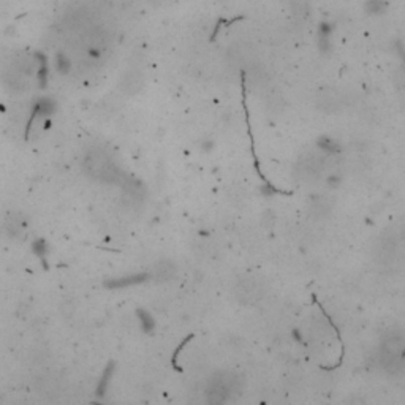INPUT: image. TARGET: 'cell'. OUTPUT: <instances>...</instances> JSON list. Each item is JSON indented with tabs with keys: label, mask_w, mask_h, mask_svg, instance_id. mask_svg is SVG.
I'll list each match as a JSON object with an SVG mask.
<instances>
[{
	"label": "cell",
	"mask_w": 405,
	"mask_h": 405,
	"mask_svg": "<svg viewBox=\"0 0 405 405\" xmlns=\"http://www.w3.org/2000/svg\"><path fill=\"white\" fill-rule=\"evenodd\" d=\"M240 389H242V381L236 374L228 370L215 372L207 381L206 400L211 403H223L233 400L240 394Z\"/></svg>",
	"instance_id": "cell-1"
},
{
	"label": "cell",
	"mask_w": 405,
	"mask_h": 405,
	"mask_svg": "<svg viewBox=\"0 0 405 405\" xmlns=\"http://www.w3.org/2000/svg\"><path fill=\"white\" fill-rule=\"evenodd\" d=\"M380 366L388 374H399L405 369V336L400 333H389L380 344L378 352Z\"/></svg>",
	"instance_id": "cell-2"
},
{
	"label": "cell",
	"mask_w": 405,
	"mask_h": 405,
	"mask_svg": "<svg viewBox=\"0 0 405 405\" xmlns=\"http://www.w3.org/2000/svg\"><path fill=\"white\" fill-rule=\"evenodd\" d=\"M84 168L87 174H91L95 179L106 181V182H117L120 179L119 168L102 149H92L89 154H87Z\"/></svg>",
	"instance_id": "cell-3"
},
{
	"label": "cell",
	"mask_w": 405,
	"mask_h": 405,
	"mask_svg": "<svg viewBox=\"0 0 405 405\" xmlns=\"http://www.w3.org/2000/svg\"><path fill=\"white\" fill-rule=\"evenodd\" d=\"M266 294L265 282L257 276H246L234 285V298L242 305H255Z\"/></svg>",
	"instance_id": "cell-4"
},
{
	"label": "cell",
	"mask_w": 405,
	"mask_h": 405,
	"mask_svg": "<svg viewBox=\"0 0 405 405\" xmlns=\"http://www.w3.org/2000/svg\"><path fill=\"white\" fill-rule=\"evenodd\" d=\"M316 106L320 111L326 114H334L339 113L344 106V98L342 94L333 87H323L320 89L318 95H316Z\"/></svg>",
	"instance_id": "cell-5"
},
{
	"label": "cell",
	"mask_w": 405,
	"mask_h": 405,
	"mask_svg": "<svg viewBox=\"0 0 405 405\" xmlns=\"http://www.w3.org/2000/svg\"><path fill=\"white\" fill-rule=\"evenodd\" d=\"M323 170H325V160L316 154L304 155L298 161V173L301 179H305V181L316 179L323 173Z\"/></svg>",
	"instance_id": "cell-6"
},
{
	"label": "cell",
	"mask_w": 405,
	"mask_h": 405,
	"mask_svg": "<svg viewBox=\"0 0 405 405\" xmlns=\"http://www.w3.org/2000/svg\"><path fill=\"white\" fill-rule=\"evenodd\" d=\"M334 207V198L330 195H316L312 198L309 209L313 217H326L330 215Z\"/></svg>",
	"instance_id": "cell-7"
},
{
	"label": "cell",
	"mask_w": 405,
	"mask_h": 405,
	"mask_svg": "<svg viewBox=\"0 0 405 405\" xmlns=\"http://www.w3.org/2000/svg\"><path fill=\"white\" fill-rule=\"evenodd\" d=\"M120 87H122V91L127 92V94H136V92H139L144 87V76H143V73H139V71H130V73H127L124 76Z\"/></svg>",
	"instance_id": "cell-8"
},
{
	"label": "cell",
	"mask_w": 405,
	"mask_h": 405,
	"mask_svg": "<svg viewBox=\"0 0 405 405\" xmlns=\"http://www.w3.org/2000/svg\"><path fill=\"white\" fill-rule=\"evenodd\" d=\"M174 274H176V268L171 261L163 260L154 266V277L158 280H170L174 277Z\"/></svg>",
	"instance_id": "cell-9"
},
{
	"label": "cell",
	"mask_w": 405,
	"mask_h": 405,
	"mask_svg": "<svg viewBox=\"0 0 405 405\" xmlns=\"http://www.w3.org/2000/svg\"><path fill=\"white\" fill-rule=\"evenodd\" d=\"M388 4L385 0H369L366 4V12L369 15H383L386 12Z\"/></svg>",
	"instance_id": "cell-10"
},
{
	"label": "cell",
	"mask_w": 405,
	"mask_h": 405,
	"mask_svg": "<svg viewBox=\"0 0 405 405\" xmlns=\"http://www.w3.org/2000/svg\"><path fill=\"white\" fill-rule=\"evenodd\" d=\"M146 279V276H133V277H122V279H116V280H111L108 282V287H114V288H120V287H127V285H131V283H138V282H143Z\"/></svg>",
	"instance_id": "cell-11"
},
{
	"label": "cell",
	"mask_w": 405,
	"mask_h": 405,
	"mask_svg": "<svg viewBox=\"0 0 405 405\" xmlns=\"http://www.w3.org/2000/svg\"><path fill=\"white\" fill-rule=\"evenodd\" d=\"M293 12L296 15H305L309 12V2L307 0H290Z\"/></svg>",
	"instance_id": "cell-12"
},
{
	"label": "cell",
	"mask_w": 405,
	"mask_h": 405,
	"mask_svg": "<svg viewBox=\"0 0 405 405\" xmlns=\"http://www.w3.org/2000/svg\"><path fill=\"white\" fill-rule=\"evenodd\" d=\"M109 374H111V369H108V370H106V374H105V377H103V381H102V385H100V391L105 389V385L108 383V377H109Z\"/></svg>",
	"instance_id": "cell-13"
}]
</instances>
